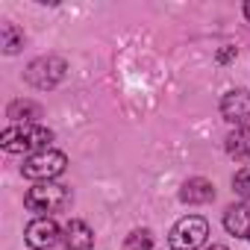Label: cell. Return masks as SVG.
Instances as JSON below:
<instances>
[{"label": "cell", "mask_w": 250, "mask_h": 250, "mask_svg": "<svg viewBox=\"0 0 250 250\" xmlns=\"http://www.w3.org/2000/svg\"><path fill=\"white\" fill-rule=\"evenodd\" d=\"M53 142V133L42 124H15V127H6L3 136H0V145L9 153H39V150H47Z\"/></svg>", "instance_id": "obj_1"}, {"label": "cell", "mask_w": 250, "mask_h": 250, "mask_svg": "<svg viewBox=\"0 0 250 250\" xmlns=\"http://www.w3.org/2000/svg\"><path fill=\"white\" fill-rule=\"evenodd\" d=\"M27 209L36 212L39 218H50L56 212H65L71 206V188L56 183V180H47V183H36L27 197H24Z\"/></svg>", "instance_id": "obj_2"}, {"label": "cell", "mask_w": 250, "mask_h": 250, "mask_svg": "<svg viewBox=\"0 0 250 250\" xmlns=\"http://www.w3.org/2000/svg\"><path fill=\"white\" fill-rule=\"evenodd\" d=\"M68 159L62 150L56 147H47V150H39V153H30L24 156V165H21V174L30 177V180H39V183H47V180H56L62 171H65Z\"/></svg>", "instance_id": "obj_3"}, {"label": "cell", "mask_w": 250, "mask_h": 250, "mask_svg": "<svg viewBox=\"0 0 250 250\" xmlns=\"http://www.w3.org/2000/svg\"><path fill=\"white\" fill-rule=\"evenodd\" d=\"M206 235H209V224L200 215H186L171 227L168 244L171 250H197L206 244Z\"/></svg>", "instance_id": "obj_4"}, {"label": "cell", "mask_w": 250, "mask_h": 250, "mask_svg": "<svg viewBox=\"0 0 250 250\" xmlns=\"http://www.w3.org/2000/svg\"><path fill=\"white\" fill-rule=\"evenodd\" d=\"M24 238H27V244L33 250H50V247H56L62 241V229H59V224L53 218H36L27 227V235Z\"/></svg>", "instance_id": "obj_5"}, {"label": "cell", "mask_w": 250, "mask_h": 250, "mask_svg": "<svg viewBox=\"0 0 250 250\" xmlns=\"http://www.w3.org/2000/svg\"><path fill=\"white\" fill-rule=\"evenodd\" d=\"M221 115L235 127H250V91H229L221 100Z\"/></svg>", "instance_id": "obj_6"}, {"label": "cell", "mask_w": 250, "mask_h": 250, "mask_svg": "<svg viewBox=\"0 0 250 250\" xmlns=\"http://www.w3.org/2000/svg\"><path fill=\"white\" fill-rule=\"evenodd\" d=\"M224 227H227L229 235L250 241V206H247V203L229 206V209L224 212Z\"/></svg>", "instance_id": "obj_7"}, {"label": "cell", "mask_w": 250, "mask_h": 250, "mask_svg": "<svg viewBox=\"0 0 250 250\" xmlns=\"http://www.w3.org/2000/svg\"><path fill=\"white\" fill-rule=\"evenodd\" d=\"M62 241H65V250H91L94 232H91V227L85 221H68Z\"/></svg>", "instance_id": "obj_8"}, {"label": "cell", "mask_w": 250, "mask_h": 250, "mask_svg": "<svg viewBox=\"0 0 250 250\" xmlns=\"http://www.w3.org/2000/svg\"><path fill=\"white\" fill-rule=\"evenodd\" d=\"M227 153L235 162H250V127H235L227 136Z\"/></svg>", "instance_id": "obj_9"}, {"label": "cell", "mask_w": 250, "mask_h": 250, "mask_svg": "<svg viewBox=\"0 0 250 250\" xmlns=\"http://www.w3.org/2000/svg\"><path fill=\"white\" fill-rule=\"evenodd\" d=\"M180 197H183V203H206V200L215 197V188H212L209 180H200V177H197V180H188V183L183 186Z\"/></svg>", "instance_id": "obj_10"}, {"label": "cell", "mask_w": 250, "mask_h": 250, "mask_svg": "<svg viewBox=\"0 0 250 250\" xmlns=\"http://www.w3.org/2000/svg\"><path fill=\"white\" fill-rule=\"evenodd\" d=\"M0 44H3L6 53H18L24 47V33L15 24H3L0 27Z\"/></svg>", "instance_id": "obj_11"}, {"label": "cell", "mask_w": 250, "mask_h": 250, "mask_svg": "<svg viewBox=\"0 0 250 250\" xmlns=\"http://www.w3.org/2000/svg\"><path fill=\"white\" fill-rule=\"evenodd\" d=\"M153 247V238L147 229H136L130 238H127V250H150Z\"/></svg>", "instance_id": "obj_12"}, {"label": "cell", "mask_w": 250, "mask_h": 250, "mask_svg": "<svg viewBox=\"0 0 250 250\" xmlns=\"http://www.w3.org/2000/svg\"><path fill=\"white\" fill-rule=\"evenodd\" d=\"M232 188H235L238 197L250 200V168H241V171L232 177Z\"/></svg>", "instance_id": "obj_13"}, {"label": "cell", "mask_w": 250, "mask_h": 250, "mask_svg": "<svg viewBox=\"0 0 250 250\" xmlns=\"http://www.w3.org/2000/svg\"><path fill=\"white\" fill-rule=\"evenodd\" d=\"M206 250H227L224 244H212V247H206Z\"/></svg>", "instance_id": "obj_14"}, {"label": "cell", "mask_w": 250, "mask_h": 250, "mask_svg": "<svg viewBox=\"0 0 250 250\" xmlns=\"http://www.w3.org/2000/svg\"><path fill=\"white\" fill-rule=\"evenodd\" d=\"M244 15H247V18H250V3H244Z\"/></svg>", "instance_id": "obj_15"}]
</instances>
